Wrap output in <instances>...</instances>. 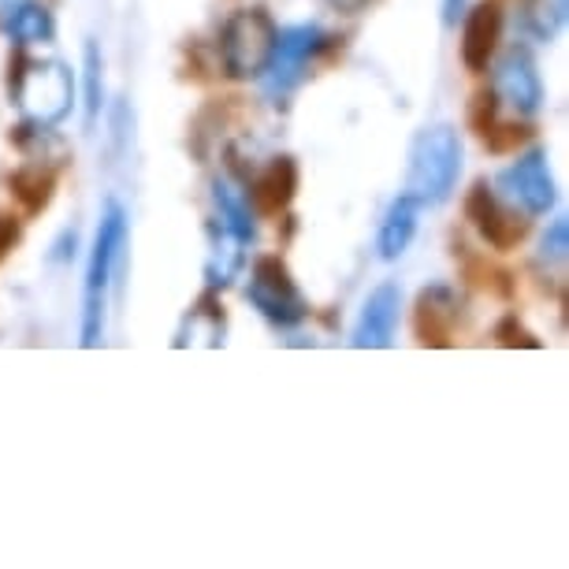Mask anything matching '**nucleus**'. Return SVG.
Instances as JSON below:
<instances>
[{"label":"nucleus","instance_id":"f257e3e1","mask_svg":"<svg viewBox=\"0 0 569 569\" xmlns=\"http://www.w3.org/2000/svg\"><path fill=\"white\" fill-rule=\"evenodd\" d=\"M461 176V138L455 127H425L410 146V171H406V198L417 206H439L455 190Z\"/></svg>","mask_w":569,"mask_h":569},{"label":"nucleus","instance_id":"f03ea898","mask_svg":"<svg viewBox=\"0 0 569 569\" xmlns=\"http://www.w3.org/2000/svg\"><path fill=\"white\" fill-rule=\"evenodd\" d=\"M12 101L30 127L49 131L74 109V74L60 60H23L12 74Z\"/></svg>","mask_w":569,"mask_h":569},{"label":"nucleus","instance_id":"7ed1b4c3","mask_svg":"<svg viewBox=\"0 0 569 569\" xmlns=\"http://www.w3.org/2000/svg\"><path fill=\"white\" fill-rule=\"evenodd\" d=\"M127 246V217L123 209L109 201L93 239L90 264H86V309H82V347H98L104 331V302H109V287L116 276V264Z\"/></svg>","mask_w":569,"mask_h":569},{"label":"nucleus","instance_id":"20e7f679","mask_svg":"<svg viewBox=\"0 0 569 569\" xmlns=\"http://www.w3.org/2000/svg\"><path fill=\"white\" fill-rule=\"evenodd\" d=\"M276 23L264 8H239L220 30V60L231 79H257L264 74L276 49Z\"/></svg>","mask_w":569,"mask_h":569},{"label":"nucleus","instance_id":"39448f33","mask_svg":"<svg viewBox=\"0 0 569 569\" xmlns=\"http://www.w3.org/2000/svg\"><path fill=\"white\" fill-rule=\"evenodd\" d=\"M246 295H250L257 313H261L264 320H272V325H279V328L302 325L306 313H309V302H306L302 287L295 283L291 268L279 261L276 253H264V257H257V261H253Z\"/></svg>","mask_w":569,"mask_h":569},{"label":"nucleus","instance_id":"423d86ee","mask_svg":"<svg viewBox=\"0 0 569 569\" xmlns=\"http://www.w3.org/2000/svg\"><path fill=\"white\" fill-rule=\"evenodd\" d=\"M325 30L306 23V27H287L276 34V49H272V60L264 68V90L268 98H287L302 74L309 68V60L325 49Z\"/></svg>","mask_w":569,"mask_h":569},{"label":"nucleus","instance_id":"0eeeda50","mask_svg":"<svg viewBox=\"0 0 569 569\" xmlns=\"http://www.w3.org/2000/svg\"><path fill=\"white\" fill-rule=\"evenodd\" d=\"M491 104L510 116H518V120H525V116H532L536 109H540L543 101V82H540V71H536L532 57L525 49H510L502 52L496 71H491Z\"/></svg>","mask_w":569,"mask_h":569},{"label":"nucleus","instance_id":"6e6552de","mask_svg":"<svg viewBox=\"0 0 569 569\" xmlns=\"http://www.w3.org/2000/svg\"><path fill=\"white\" fill-rule=\"evenodd\" d=\"M499 190L510 206H521V212H529V217L547 212L555 206V179L551 168H547V157L540 149H529L499 176Z\"/></svg>","mask_w":569,"mask_h":569},{"label":"nucleus","instance_id":"1a4fd4ad","mask_svg":"<svg viewBox=\"0 0 569 569\" xmlns=\"http://www.w3.org/2000/svg\"><path fill=\"white\" fill-rule=\"evenodd\" d=\"M466 217L472 220V228L480 231V239L488 246H496V250H510V246H518L525 239V231H529V223L513 209L502 206V198L496 190H488V182H477V187L469 190Z\"/></svg>","mask_w":569,"mask_h":569},{"label":"nucleus","instance_id":"9d476101","mask_svg":"<svg viewBox=\"0 0 569 569\" xmlns=\"http://www.w3.org/2000/svg\"><path fill=\"white\" fill-rule=\"evenodd\" d=\"M399 309H402V291L395 283H380L365 302L358 328H353V347L358 350H383L391 347L395 328H399Z\"/></svg>","mask_w":569,"mask_h":569},{"label":"nucleus","instance_id":"9b49d317","mask_svg":"<svg viewBox=\"0 0 569 569\" xmlns=\"http://www.w3.org/2000/svg\"><path fill=\"white\" fill-rule=\"evenodd\" d=\"M461 325V298L450 287L436 283L417 295V339L425 347H447Z\"/></svg>","mask_w":569,"mask_h":569},{"label":"nucleus","instance_id":"f8f14e48","mask_svg":"<svg viewBox=\"0 0 569 569\" xmlns=\"http://www.w3.org/2000/svg\"><path fill=\"white\" fill-rule=\"evenodd\" d=\"M499 30H502V12L496 0H485L466 16V27H461V60H466L469 71H485L491 52L499 46Z\"/></svg>","mask_w":569,"mask_h":569},{"label":"nucleus","instance_id":"ddd939ff","mask_svg":"<svg viewBox=\"0 0 569 569\" xmlns=\"http://www.w3.org/2000/svg\"><path fill=\"white\" fill-rule=\"evenodd\" d=\"M298 190V168L291 157H276L272 164H268L261 176L253 179L250 187V198L253 206L261 212H283L287 206H291Z\"/></svg>","mask_w":569,"mask_h":569},{"label":"nucleus","instance_id":"4468645a","mask_svg":"<svg viewBox=\"0 0 569 569\" xmlns=\"http://www.w3.org/2000/svg\"><path fill=\"white\" fill-rule=\"evenodd\" d=\"M242 246H246V239H242L239 231L228 228L223 220L212 217V231H209V264H206V272H209V283H212V287H228L231 279L242 272V261H246Z\"/></svg>","mask_w":569,"mask_h":569},{"label":"nucleus","instance_id":"2eb2a0df","mask_svg":"<svg viewBox=\"0 0 569 569\" xmlns=\"http://www.w3.org/2000/svg\"><path fill=\"white\" fill-rule=\"evenodd\" d=\"M417 209H421V206H417L413 198H406V194L388 209V217H383V223H380V239H376L383 261H395V257H402L406 246L413 242V234H417Z\"/></svg>","mask_w":569,"mask_h":569},{"label":"nucleus","instance_id":"dca6fc26","mask_svg":"<svg viewBox=\"0 0 569 569\" xmlns=\"http://www.w3.org/2000/svg\"><path fill=\"white\" fill-rule=\"evenodd\" d=\"M179 347H223V313L212 298H201L182 320Z\"/></svg>","mask_w":569,"mask_h":569},{"label":"nucleus","instance_id":"f3484780","mask_svg":"<svg viewBox=\"0 0 569 569\" xmlns=\"http://www.w3.org/2000/svg\"><path fill=\"white\" fill-rule=\"evenodd\" d=\"M8 34H12L19 46H41V41L52 38V16L46 4H38V0H27L23 8L12 16V23L4 27Z\"/></svg>","mask_w":569,"mask_h":569},{"label":"nucleus","instance_id":"a211bd4d","mask_svg":"<svg viewBox=\"0 0 569 569\" xmlns=\"http://www.w3.org/2000/svg\"><path fill=\"white\" fill-rule=\"evenodd\" d=\"M52 182H57V179H52V171L46 164H27V168H19L16 176H12V190H16V198L23 201L30 212H38V209L49 206Z\"/></svg>","mask_w":569,"mask_h":569},{"label":"nucleus","instance_id":"6ab92c4d","mask_svg":"<svg viewBox=\"0 0 569 569\" xmlns=\"http://www.w3.org/2000/svg\"><path fill=\"white\" fill-rule=\"evenodd\" d=\"M521 23L536 41H551L566 23V0H525Z\"/></svg>","mask_w":569,"mask_h":569},{"label":"nucleus","instance_id":"aec40b11","mask_svg":"<svg viewBox=\"0 0 569 569\" xmlns=\"http://www.w3.org/2000/svg\"><path fill=\"white\" fill-rule=\"evenodd\" d=\"M212 206H217V220H223L228 228L239 231L246 242L253 239L250 201H246L239 190H231L228 182H217V187H212Z\"/></svg>","mask_w":569,"mask_h":569},{"label":"nucleus","instance_id":"412c9836","mask_svg":"<svg viewBox=\"0 0 569 569\" xmlns=\"http://www.w3.org/2000/svg\"><path fill=\"white\" fill-rule=\"evenodd\" d=\"M101 112V57L93 46H86V123L93 127Z\"/></svg>","mask_w":569,"mask_h":569},{"label":"nucleus","instance_id":"4be33fe9","mask_svg":"<svg viewBox=\"0 0 569 569\" xmlns=\"http://www.w3.org/2000/svg\"><path fill=\"white\" fill-rule=\"evenodd\" d=\"M566 250H569V223L566 220H555L551 231H547L543 242H540V257H543V261L562 264L566 261Z\"/></svg>","mask_w":569,"mask_h":569},{"label":"nucleus","instance_id":"5701e85b","mask_svg":"<svg viewBox=\"0 0 569 569\" xmlns=\"http://www.w3.org/2000/svg\"><path fill=\"white\" fill-rule=\"evenodd\" d=\"M499 342H502V347H532V350L540 347V339H532L529 331H525L513 317L499 325Z\"/></svg>","mask_w":569,"mask_h":569},{"label":"nucleus","instance_id":"b1692460","mask_svg":"<svg viewBox=\"0 0 569 569\" xmlns=\"http://www.w3.org/2000/svg\"><path fill=\"white\" fill-rule=\"evenodd\" d=\"M16 242H19V223L8 217V212H0V261L12 253Z\"/></svg>","mask_w":569,"mask_h":569},{"label":"nucleus","instance_id":"393cba45","mask_svg":"<svg viewBox=\"0 0 569 569\" xmlns=\"http://www.w3.org/2000/svg\"><path fill=\"white\" fill-rule=\"evenodd\" d=\"M23 4H27V0H0V27H8V23H12V16H16Z\"/></svg>","mask_w":569,"mask_h":569},{"label":"nucleus","instance_id":"a878e982","mask_svg":"<svg viewBox=\"0 0 569 569\" xmlns=\"http://www.w3.org/2000/svg\"><path fill=\"white\" fill-rule=\"evenodd\" d=\"M331 4H336L339 12H358V8H365L369 0H331Z\"/></svg>","mask_w":569,"mask_h":569},{"label":"nucleus","instance_id":"bb28decb","mask_svg":"<svg viewBox=\"0 0 569 569\" xmlns=\"http://www.w3.org/2000/svg\"><path fill=\"white\" fill-rule=\"evenodd\" d=\"M458 8H461V0H447V23H455V19L461 16Z\"/></svg>","mask_w":569,"mask_h":569}]
</instances>
